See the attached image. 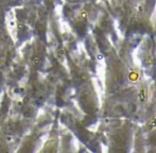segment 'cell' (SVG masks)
<instances>
[{
    "instance_id": "2",
    "label": "cell",
    "mask_w": 156,
    "mask_h": 153,
    "mask_svg": "<svg viewBox=\"0 0 156 153\" xmlns=\"http://www.w3.org/2000/svg\"><path fill=\"white\" fill-rule=\"evenodd\" d=\"M137 73H129V79H131V80H133V81H135V80H137Z\"/></svg>"
},
{
    "instance_id": "1",
    "label": "cell",
    "mask_w": 156,
    "mask_h": 153,
    "mask_svg": "<svg viewBox=\"0 0 156 153\" xmlns=\"http://www.w3.org/2000/svg\"><path fill=\"white\" fill-rule=\"evenodd\" d=\"M144 98H146V93H144V91H139V100L140 101H144Z\"/></svg>"
}]
</instances>
